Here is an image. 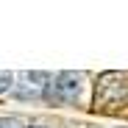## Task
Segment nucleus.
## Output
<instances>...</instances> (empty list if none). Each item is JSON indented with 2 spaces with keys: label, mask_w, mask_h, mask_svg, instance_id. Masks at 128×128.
Masks as SVG:
<instances>
[{
  "label": "nucleus",
  "mask_w": 128,
  "mask_h": 128,
  "mask_svg": "<svg viewBox=\"0 0 128 128\" xmlns=\"http://www.w3.org/2000/svg\"><path fill=\"white\" fill-rule=\"evenodd\" d=\"M122 109H128V72L109 70L95 84V112L117 114Z\"/></svg>",
  "instance_id": "obj_1"
},
{
  "label": "nucleus",
  "mask_w": 128,
  "mask_h": 128,
  "mask_svg": "<svg viewBox=\"0 0 128 128\" xmlns=\"http://www.w3.org/2000/svg\"><path fill=\"white\" fill-rule=\"evenodd\" d=\"M84 81H86V75H84L81 70H64L58 72L45 89V100L53 103V106H72L81 100V92H84Z\"/></svg>",
  "instance_id": "obj_2"
},
{
  "label": "nucleus",
  "mask_w": 128,
  "mask_h": 128,
  "mask_svg": "<svg viewBox=\"0 0 128 128\" xmlns=\"http://www.w3.org/2000/svg\"><path fill=\"white\" fill-rule=\"evenodd\" d=\"M53 78L48 72H22V78H20V84H14V95L17 98H45V89H48V84Z\"/></svg>",
  "instance_id": "obj_3"
},
{
  "label": "nucleus",
  "mask_w": 128,
  "mask_h": 128,
  "mask_svg": "<svg viewBox=\"0 0 128 128\" xmlns=\"http://www.w3.org/2000/svg\"><path fill=\"white\" fill-rule=\"evenodd\" d=\"M14 89V75L11 72H0V92H8Z\"/></svg>",
  "instance_id": "obj_4"
},
{
  "label": "nucleus",
  "mask_w": 128,
  "mask_h": 128,
  "mask_svg": "<svg viewBox=\"0 0 128 128\" xmlns=\"http://www.w3.org/2000/svg\"><path fill=\"white\" fill-rule=\"evenodd\" d=\"M0 125H3V128H22L17 120H0Z\"/></svg>",
  "instance_id": "obj_5"
},
{
  "label": "nucleus",
  "mask_w": 128,
  "mask_h": 128,
  "mask_svg": "<svg viewBox=\"0 0 128 128\" xmlns=\"http://www.w3.org/2000/svg\"><path fill=\"white\" fill-rule=\"evenodd\" d=\"M31 128H45V125H31Z\"/></svg>",
  "instance_id": "obj_6"
},
{
  "label": "nucleus",
  "mask_w": 128,
  "mask_h": 128,
  "mask_svg": "<svg viewBox=\"0 0 128 128\" xmlns=\"http://www.w3.org/2000/svg\"><path fill=\"white\" fill-rule=\"evenodd\" d=\"M0 128H3V125H0Z\"/></svg>",
  "instance_id": "obj_7"
}]
</instances>
